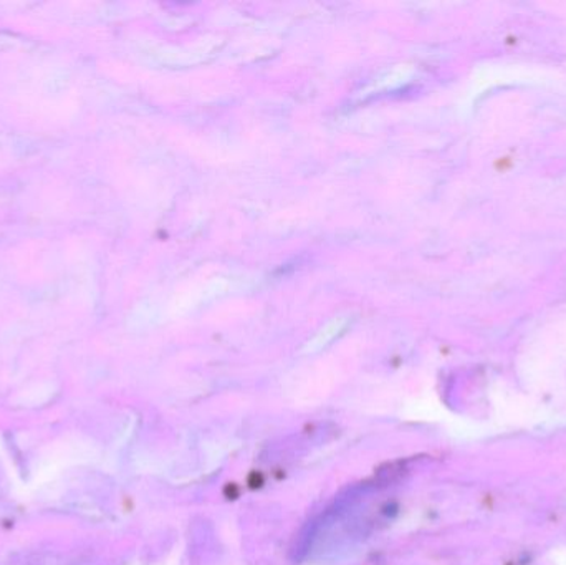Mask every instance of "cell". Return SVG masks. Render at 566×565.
<instances>
[]
</instances>
